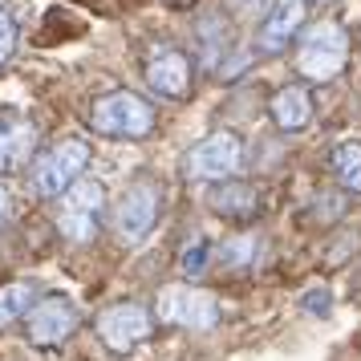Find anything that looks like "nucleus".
Listing matches in <instances>:
<instances>
[{
    "label": "nucleus",
    "mask_w": 361,
    "mask_h": 361,
    "mask_svg": "<svg viewBox=\"0 0 361 361\" xmlns=\"http://www.w3.org/2000/svg\"><path fill=\"white\" fill-rule=\"evenodd\" d=\"M345 57H349V33H345L337 20H317L296 53V69L309 78V82H333L341 73Z\"/></svg>",
    "instance_id": "f257e3e1"
},
{
    "label": "nucleus",
    "mask_w": 361,
    "mask_h": 361,
    "mask_svg": "<svg viewBox=\"0 0 361 361\" xmlns=\"http://www.w3.org/2000/svg\"><path fill=\"white\" fill-rule=\"evenodd\" d=\"M90 126L106 138H147L154 130V110L147 106V98H138L130 90H118L94 102L90 110Z\"/></svg>",
    "instance_id": "f03ea898"
},
{
    "label": "nucleus",
    "mask_w": 361,
    "mask_h": 361,
    "mask_svg": "<svg viewBox=\"0 0 361 361\" xmlns=\"http://www.w3.org/2000/svg\"><path fill=\"white\" fill-rule=\"evenodd\" d=\"M159 321L175 329H195V333H207V329L219 325V305H215L212 293L203 288H191V284H166L159 300Z\"/></svg>",
    "instance_id": "7ed1b4c3"
},
{
    "label": "nucleus",
    "mask_w": 361,
    "mask_h": 361,
    "mask_svg": "<svg viewBox=\"0 0 361 361\" xmlns=\"http://www.w3.org/2000/svg\"><path fill=\"white\" fill-rule=\"evenodd\" d=\"M163 212V187L154 179H138L130 183L122 199L114 203V231L122 244H138L150 228H154V219Z\"/></svg>",
    "instance_id": "20e7f679"
},
{
    "label": "nucleus",
    "mask_w": 361,
    "mask_h": 361,
    "mask_svg": "<svg viewBox=\"0 0 361 361\" xmlns=\"http://www.w3.org/2000/svg\"><path fill=\"white\" fill-rule=\"evenodd\" d=\"M90 166V147L82 138H69V142H57L49 154H41L33 166V187L37 195L45 199H57L66 195L73 183L82 179V171Z\"/></svg>",
    "instance_id": "39448f33"
},
{
    "label": "nucleus",
    "mask_w": 361,
    "mask_h": 361,
    "mask_svg": "<svg viewBox=\"0 0 361 361\" xmlns=\"http://www.w3.org/2000/svg\"><path fill=\"white\" fill-rule=\"evenodd\" d=\"M102 207H106V187H102L98 179H90V175H82V179L61 195V212H57V228H61V235H69L73 244L94 240Z\"/></svg>",
    "instance_id": "423d86ee"
},
{
    "label": "nucleus",
    "mask_w": 361,
    "mask_h": 361,
    "mask_svg": "<svg viewBox=\"0 0 361 361\" xmlns=\"http://www.w3.org/2000/svg\"><path fill=\"white\" fill-rule=\"evenodd\" d=\"M240 163H244V142L231 130H215L212 138H203L187 154V175H195L203 183H228L235 179Z\"/></svg>",
    "instance_id": "0eeeda50"
},
{
    "label": "nucleus",
    "mask_w": 361,
    "mask_h": 361,
    "mask_svg": "<svg viewBox=\"0 0 361 361\" xmlns=\"http://www.w3.org/2000/svg\"><path fill=\"white\" fill-rule=\"evenodd\" d=\"M73 329H78V309L69 305L66 296H45L25 317V337L33 345H41V349H53V345L69 341Z\"/></svg>",
    "instance_id": "6e6552de"
},
{
    "label": "nucleus",
    "mask_w": 361,
    "mask_h": 361,
    "mask_svg": "<svg viewBox=\"0 0 361 361\" xmlns=\"http://www.w3.org/2000/svg\"><path fill=\"white\" fill-rule=\"evenodd\" d=\"M98 337L114 353H130L138 341L150 337V312L142 305H114L98 317Z\"/></svg>",
    "instance_id": "1a4fd4ad"
},
{
    "label": "nucleus",
    "mask_w": 361,
    "mask_h": 361,
    "mask_svg": "<svg viewBox=\"0 0 361 361\" xmlns=\"http://www.w3.org/2000/svg\"><path fill=\"white\" fill-rule=\"evenodd\" d=\"M147 82L163 98H187L191 94V61H187V53L159 45L147 61Z\"/></svg>",
    "instance_id": "9d476101"
},
{
    "label": "nucleus",
    "mask_w": 361,
    "mask_h": 361,
    "mask_svg": "<svg viewBox=\"0 0 361 361\" xmlns=\"http://www.w3.org/2000/svg\"><path fill=\"white\" fill-rule=\"evenodd\" d=\"M305 25V0H276L260 29V53H280Z\"/></svg>",
    "instance_id": "9b49d317"
},
{
    "label": "nucleus",
    "mask_w": 361,
    "mask_h": 361,
    "mask_svg": "<svg viewBox=\"0 0 361 361\" xmlns=\"http://www.w3.org/2000/svg\"><path fill=\"white\" fill-rule=\"evenodd\" d=\"M37 147V130L29 118L0 114V171H17Z\"/></svg>",
    "instance_id": "f8f14e48"
},
{
    "label": "nucleus",
    "mask_w": 361,
    "mask_h": 361,
    "mask_svg": "<svg viewBox=\"0 0 361 361\" xmlns=\"http://www.w3.org/2000/svg\"><path fill=\"white\" fill-rule=\"evenodd\" d=\"M268 110H272V122H276L280 130H305L312 118V98L305 85H284V90L272 94Z\"/></svg>",
    "instance_id": "ddd939ff"
},
{
    "label": "nucleus",
    "mask_w": 361,
    "mask_h": 361,
    "mask_svg": "<svg viewBox=\"0 0 361 361\" xmlns=\"http://www.w3.org/2000/svg\"><path fill=\"white\" fill-rule=\"evenodd\" d=\"M212 212L215 215H228V219H247V215H256L260 207V191L252 187V183H240V179H228V183H215L212 191Z\"/></svg>",
    "instance_id": "4468645a"
},
{
    "label": "nucleus",
    "mask_w": 361,
    "mask_h": 361,
    "mask_svg": "<svg viewBox=\"0 0 361 361\" xmlns=\"http://www.w3.org/2000/svg\"><path fill=\"white\" fill-rule=\"evenodd\" d=\"M199 53H203V66L215 69L228 53V20L224 17H203L199 20Z\"/></svg>",
    "instance_id": "2eb2a0df"
},
{
    "label": "nucleus",
    "mask_w": 361,
    "mask_h": 361,
    "mask_svg": "<svg viewBox=\"0 0 361 361\" xmlns=\"http://www.w3.org/2000/svg\"><path fill=\"white\" fill-rule=\"evenodd\" d=\"M219 264L224 268H252V264L260 260V235H252V231H244V235H231V240H224L219 244Z\"/></svg>",
    "instance_id": "dca6fc26"
},
{
    "label": "nucleus",
    "mask_w": 361,
    "mask_h": 361,
    "mask_svg": "<svg viewBox=\"0 0 361 361\" xmlns=\"http://www.w3.org/2000/svg\"><path fill=\"white\" fill-rule=\"evenodd\" d=\"M33 284L25 280V284H4L0 288V329H8L13 321H20V317H29V309H33Z\"/></svg>",
    "instance_id": "f3484780"
},
{
    "label": "nucleus",
    "mask_w": 361,
    "mask_h": 361,
    "mask_svg": "<svg viewBox=\"0 0 361 361\" xmlns=\"http://www.w3.org/2000/svg\"><path fill=\"white\" fill-rule=\"evenodd\" d=\"M333 175L345 191H361V142H341L333 150Z\"/></svg>",
    "instance_id": "a211bd4d"
},
{
    "label": "nucleus",
    "mask_w": 361,
    "mask_h": 361,
    "mask_svg": "<svg viewBox=\"0 0 361 361\" xmlns=\"http://www.w3.org/2000/svg\"><path fill=\"white\" fill-rule=\"evenodd\" d=\"M212 256H215L212 240H203V235H195L191 244L183 247V256H179V268L187 272V276H203V272H207V264H212Z\"/></svg>",
    "instance_id": "6ab92c4d"
},
{
    "label": "nucleus",
    "mask_w": 361,
    "mask_h": 361,
    "mask_svg": "<svg viewBox=\"0 0 361 361\" xmlns=\"http://www.w3.org/2000/svg\"><path fill=\"white\" fill-rule=\"evenodd\" d=\"M300 305H305V312H312V317H329V312H333V300H329L325 288H309V293L300 296Z\"/></svg>",
    "instance_id": "aec40b11"
},
{
    "label": "nucleus",
    "mask_w": 361,
    "mask_h": 361,
    "mask_svg": "<svg viewBox=\"0 0 361 361\" xmlns=\"http://www.w3.org/2000/svg\"><path fill=\"white\" fill-rule=\"evenodd\" d=\"M13 49H17V25L8 13H0V61H8Z\"/></svg>",
    "instance_id": "412c9836"
},
{
    "label": "nucleus",
    "mask_w": 361,
    "mask_h": 361,
    "mask_svg": "<svg viewBox=\"0 0 361 361\" xmlns=\"http://www.w3.org/2000/svg\"><path fill=\"white\" fill-rule=\"evenodd\" d=\"M224 4H228L235 17H256V13L264 8V0H224Z\"/></svg>",
    "instance_id": "4be33fe9"
},
{
    "label": "nucleus",
    "mask_w": 361,
    "mask_h": 361,
    "mask_svg": "<svg viewBox=\"0 0 361 361\" xmlns=\"http://www.w3.org/2000/svg\"><path fill=\"white\" fill-rule=\"evenodd\" d=\"M4 212H8V187L0 183V219H4Z\"/></svg>",
    "instance_id": "5701e85b"
}]
</instances>
